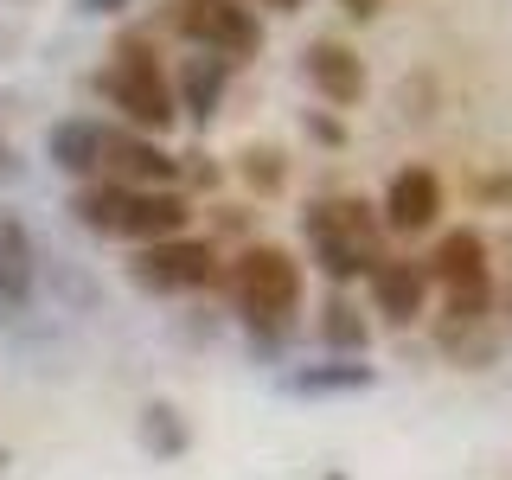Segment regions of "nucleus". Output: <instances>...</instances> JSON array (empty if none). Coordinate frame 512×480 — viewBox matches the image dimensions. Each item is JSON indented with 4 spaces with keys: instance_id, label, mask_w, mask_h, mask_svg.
<instances>
[{
    "instance_id": "obj_13",
    "label": "nucleus",
    "mask_w": 512,
    "mask_h": 480,
    "mask_svg": "<svg viewBox=\"0 0 512 480\" xmlns=\"http://www.w3.org/2000/svg\"><path fill=\"white\" fill-rule=\"evenodd\" d=\"M103 141H109V128L96 116H64V122H52V135H45V160H52L58 173H71V180H96Z\"/></svg>"
},
{
    "instance_id": "obj_6",
    "label": "nucleus",
    "mask_w": 512,
    "mask_h": 480,
    "mask_svg": "<svg viewBox=\"0 0 512 480\" xmlns=\"http://www.w3.org/2000/svg\"><path fill=\"white\" fill-rule=\"evenodd\" d=\"M442 218V180L429 167H397L391 186H384V205H378V224L397 237H416Z\"/></svg>"
},
{
    "instance_id": "obj_12",
    "label": "nucleus",
    "mask_w": 512,
    "mask_h": 480,
    "mask_svg": "<svg viewBox=\"0 0 512 480\" xmlns=\"http://www.w3.org/2000/svg\"><path fill=\"white\" fill-rule=\"evenodd\" d=\"M423 301H429V276H423V263L384 256V263L372 269V308L391 320V327H410V320L423 314Z\"/></svg>"
},
{
    "instance_id": "obj_17",
    "label": "nucleus",
    "mask_w": 512,
    "mask_h": 480,
    "mask_svg": "<svg viewBox=\"0 0 512 480\" xmlns=\"http://www.w3.org/2000/svg\"><path fill=\"white\" fill-rule=\"evenodd\" d=\"M320 340L340 352V359H359L365 340H372V327H365V314L352 308L346 295H327V308H320Z\"/></svg>"
},
{
    "instance_id": "obj_8",
    "label": "nucleus",
    "mask_w": 512,
    "mask_h": 480,
    "mask_svg": "<svg viewBox=\"0 0 512 480\" xmlns=\"http://www.w3.org/2000/svg\"><path fill=\"white\" fill-rule=\"evenodd\" d=\"M301 71H308V84L320 90V103H333V109H352L365 96V58L352 52L346 39H314L308 52H301Z\"/></svg>"
},
{
    "instance_id": "obj_23",
    "label": "nucleus",
    "mask_w": 512,
    "mask_h": 480,
    "mask_svg": "<svg viewBox=\"0 0 512 480\" xmlns=\"http://www.w3.org/2000/svg\"><path fill=\"white\" fill-rule=\"evenodd\" d=\"M0 180H20V154H13L7 135H0Z\"/></svg>"
},
{
    "instance_id": "obj_16",
    "label": "nucleus",
    "mask_w": 512,
    "mask_h": 480,
    "mask_svg": "<svg viewBox=\"0 0 512 480\" xmlns=\"http://www.w3.org/2000/svg\"><path fill=\"white\" fill-rule=\"evenodd\" d=\"M122 199H128L122 186H109V180H90V186H77V199H71V218L84 224L90 237H116V231H122Z\"/></svg>"
},
{
    "instance_id": "obj_20",
    "label": "nucleus",
    "mask_w": 512,
    "mask_h": 480,
    "mask_svg": "<svg viewBox=\"0 0 512 480\" xmlns=\"http://www.w3.org/2000/svg\"><path fill=\"white\" fill-rule=\"evenodd\" d=\"M314 263H320V276H327V282H359V276H372L384 256L352 250V244H314Z\"/></svg>"
},
{
    "instance_id": "obj_27",
    "label": "nucleus",
    "mask_w": 512,
    "mask_h": 480,
    "mask_svg": "<svg viewBox=\"0 0 512 480\" xmlns=\"http://www.w3.org/2000/svg\"><path fill=\"white\" fill-rule=\"evenodd\" d=\"M0 474H7V448H0Z\"/></svg>"
},
{
    "instance_id": "obj_5",
    "label": "nucleus",
    "mask_w": 512,
    "mask_h": 480,
    "mask_svg": "<svg viewBox=\"0 0 512 480\" xmlns=\"http://www.w3.org/2000/svg\"><path fill=\"white\" fill-rule=\"evenodd\" d=\"M96 180H109V186H122V192H154V186L180 180V154H167L148 135H122V128H109Z\"/></svg>"
},
{
    "instance_id": "obj_24",
    "label": "nucleus",
    "mask_w": 512,
    "mask_h": 480,
    "mask_svg": "<svg viewBox=\"0 0 512 480\" xmlns=\"http://www.w3.org/2000/svg\"><path fill=\"white\" fill-rule=\"evenodd\" d=\"M340 7L352 13V20H378V13H384V0H340Z\"/></svg>"
},
{
    "instance_id": "obj_9",
    "label": "nucleus",
    "mask_w": 512,
    "mask_h": 480,
    "mask_svg": "<svg viewBox=\"0 0 512 480\" xmlns=\"http://www.w3.org/2000/svg\"><path fill=\"white\" fill-rule=\"evenodd\" d=\"M423 276L442 288V295H468V288H493V269H487V237L474 231V224H461V231H448L436 256L423 263Z\"/></svg>"
},
{
    "instance_id": "obj_2",
    "label": "nucleus",
    "mask_w": 512,
    "mask_h": 480,
    "mask_svg": "<svg viewBox=\"0 0 512 480\" xmlns=\"http://www.w3.org/2000/svg\"><path fill=\"white\" fill-rule=\"evenodd\" d=\"M224 288H231L237 301V320L256 333V340H282L288 327H295L301 314V263L288 256L282 244H250L237 250L231 276H224Z\"/></svg>"
},
{
    "instance_id": "obj_26",
    "label": "nucleus",
    "mask_w": 512,
    "mask_h": 480,
    "mask_svg": "<svg viewBox=\"0 0 512 480\" xmlns=\"http://www.w3.org/2000/svg\"><path fill=\"white\" fill-rule=\"evenodd\" d=\"M256 7H276V13H295L301 0H256Z\"/></svg>"
},
{
    "instance_id": "obj_4",
    "label": "nucleus",
    "mask_w": 512,
    "mask_h": 480,
    "mask_svg": "<svg viewBox=\"0 0 512 480\" xmlns=\"http://www.w3.org/2000/svg\"><path fill=\"white\" fill-rule=\"evenodd\" d=\"M135 288L148 295H192V288L218 282V250L205 237H167V244H141L135 263H128Z\"/></svg>"
},
{
    "instance_id": "obj_11",
    "label": "nucleus",
    "mask_w": 512,
    "mask_h": 480,
    "mask_svg": "<svg viewBox=\"0 0 512 480\" xmlns=\"http://www.w3.org/2000/svg\"><path fill=\"white\" fill-rule=\"evenodd\" d=\"M186 224H192V205L173 186H154V192H128V199H122V231L116 237L167 244V237H186Z\"/></svg>"
},
{
    "instance_id": "obj_3",
    "label": "nucleus",
    "mask_w": 512,
    "mask_h": 480,
    "mask_svg": "<svg viewBox=\"0 0 512 480\" xmlns=\"http://www.w3.org/2000/svg\"><path fill=\"white\" fill-rule=\"evenodd\" d=\"M167 26L180 32L192 52H212L231 71L263 52V26H256V13L244 0H167Z\"/></svg>"
},
{
    "instance_id": "obj_10",
    "label": "nucleus",
    "mask_w": 512,
    "mask_h": 480,
    "mask_svg": "<svg viewBox=\"0 0 512 480\" xmlns=\"http://www.w3.org/2000/svg\"><path fill=\"white\" fill-rule=\"evenodd\" d=\"M173 109H180L186 122H212L218 109H224V90H231V64L224 58H212V52H192V58H180V71H173Z\"/></svg>"
},
{
    "instance_id": "obj_1",
    "label": "nucleus",
    "mask_w": 512,
    "mask_h": 480,
    "mask_svg": "<svg viewBox=\"0 0 512 480\" xmlns=\"http://www.w3.org/2000/svg\"><path fill=\"white\" fill-rule=\"evenodd\" d=\"M96 96H109V103L122 109L128 135H148L160 141L173 122H180V109H173V90H167V71H160V52L148 32H122L109 64L96 71Z\"/></svg>"
},
{
    "instance_id": "obj_28",
    "label": "nucleus",
    "mask_w": 512,
    "mask_h": 480,
    "mask_svg": "<svg viewBox=\"0 0 512 480\" xmlns=\"http://www.w3.org/2000/svg\"><path fill=\"white\" fill-rule=\"evenodd\" d=\"M13 7H20V0H13Z\"/></svg>"
},
{
    "instance_id": "obj_18",
    "label": "nucleus",
    "mask_w": 512,
    "mask_h": 480,
    "mask_svg": "<svg viewBox=\"0 0 512 480\" xmlns=\"http://www.w3.org/2000/svg\"><path fill=\"white\" fill-rule=\"evenodd\" d=\"M237 180H244L256 199H276V192L288 186V154L269 148V141H250V148L237 154Z\"/></svg>"
},
{
    "instance_id": "obj_15",
    "label": "nucleus",
    "mask_w": 512,
    "mask_h": 480,
    "mask_svg": "<svg viewBox=\"0 0 512 480\" xmlns=\"http://www.w3.org/2000/svg\"><path fill=\"white\" fill-rule=\"evenodd\" d=\"M32 301V244L20 218H0V314H20Z\"/></svg>"
},
{
    "instance_id": "obj_22",
    "label": "nucleus",
    "mask_w": 512,
    "mask_h": 480,
    "mask_svg": "<svg viewBox=\"0 0 512 480\" xmlns=\"http://www.w3.org/2000/svg\"><path fill=\"white\" fill-rule=\"evenodd\" d=\"M77 13L84 20H116V13H128V0H77Z\"/></svg>"
},
{
    "instance_id": "obj_19",
    "label": "nucleus",
    "mask_w": 512,
    "mask_h": 480,
    "mask_svg": "<svg viewBox=\"0 0 512 480\" xmlns=\"http://www.w3.org/2000/svg\"><path fill=\"white\" fill-rule=\"evenodd\" d=\"M141 448H148L154 461L186 455V423H180V410H173V404H148V410H141Z\"/></svg>"
},
{
    "instance_id": "obj_14",
    "label": "nucleus",
    "mask_w": 512,
    "mask_h": 480,
    "mask_svg": "<svg viewBox=\"0 0 512 480\" xmlns=\"http://www.w3.org/2000/svg\"><path fill=\"white\" fill-rule=\"evenodd\" d=\"M378 384V365L365 359H327V365H301V372L282 378L288 397H359Z\"/></svg>"
},
{
    "instance_id": "obj_21",
    "label": "nucleus",
    "mask_w": 512,
    "mask_h": 480,
    "mask_svg": "<svg viewBox=\"0 0 512 480\" xmlns=\"http://www.w3.org/2000/svg\"><path fill=\"white\" fill-rule=\"evenodd\" d=\"M301 128H308V135L320 141V148H340V141H346V128L333 122V116H301Z\"/></svg>"
},
{
    "instance_id": "obj_25",
    "label": "nucleus",
    "mask_w": 512,
    "mask_h": 480,
    "mask_svg": "<svg viewBox=\"0 0 512 480\" xmlns=\"http://www.w3.org/2000/svg\"><path fill=\"white\" fill-rule=\"evenodd\" d=\"M186 160H192V180H199V186H218V167L205 154H186Z\"/></svg>"
},
{
    "instance_id": "obj_7",
    "label": "nucleus",
    "mask_w": 512,
    "mask_h": 480,
    "mask_svg": "<svg viewBox=\"0 0 512 480\" xmlns=\"http://www.w3.org/2000/svg\"><path fill=\"white\" fill-rule=\"evenodd\" d=\"M301 231H308V244H352V250H372L378 256V237H384V224H378V205H365V199H320L301 212Z\"/></svg>"
}]
</instances>
